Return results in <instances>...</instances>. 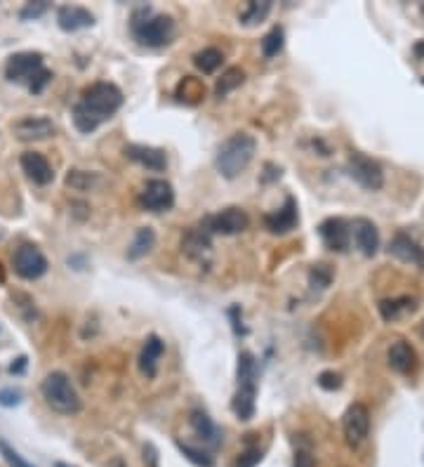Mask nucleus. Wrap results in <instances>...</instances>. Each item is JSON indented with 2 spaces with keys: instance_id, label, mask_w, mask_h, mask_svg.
<instances>
[{
  "instance_id": "obj_1",
  "label": "nucleus",
  "mask_w": 424,
  "mask_h": 467,
  "mask_svg": "<svg viewBox=\"0 0 424 467\" xmlns=\"http://www.w3.org/2000/svg\"><path fill=\"white\" fill-rule=\"evenodd\" d=\"M123 107V93L118 85L109 80H100L88 85L80 93V100L73 107V125L83 135L95 132L102 123H106L116 111Z\"/></svg>"
},
{
  "instance_id": "obj_2",
  "label": "nucleus",
  "mask_w": 424,
  "mask_h": 467,
  "mask_svg": "<svg viewBox=\"0 0 424 467\" xmlns=\"http://www.w3.org/2000/svg\"><path fill=\"white\" fill-rule=\"evenodd\" d=\"M255 152H257V140L253 135L236 132L219 145L215 154V168L224 179H236L255 158Z\"/></svg>"
},
{
  "instance_id": "obj_3",
  "label": "nucleus",
  "mask_w": 424,
  "mask_h": 467,
  "mask_svg": "<svg viewBox=\"0 0 424 467\" xmlns=\"http://www.w3.org/2000/svg\"><path fill=\"white\" fill-rule=\"evenodd\" d=\"M132 36L139 45L147 48H163L175 36V19L170 14H154L149 7H139L130 21Z\"/></svg>"
},
{
  "instance_id": "obj_4",
  "label": "nucleus",
  "mask_w": 424,
  "mask_h": 467,
  "mask_svg": "<svg viewBox=\"0 0 424 467\" xmlns=\"http://www.w3.org/2000/svg\"><path fill=\"white\" fill-rule=\"evenodd\" d=\"M236 380H238V389L233 394L231 409L238 420L248 423V420L255 418V397H257V361L253 352L238 354Z\"/></svg>"
},
{
  "instance_id": "obj_5",
  "label": "nucleus",
  "mask_w": 424,
  "mask_h": 467,
  "mask_svg": "<svg viewBox=\"0 0 424 467\" xmlns=\"http://www.w3.org/2000/svg\"><path fill=\"white\" fill-rule=\"evenodd\" d=\"M41 394L45 399V404H48L52 411L62 413V416H75V413L83 409L78 392H75L71 378L64 371H52L45 375V380L41 385Z\"/></svg>"
},
{
  "instance_id": "obj_6",
  "label": "nucleus",
  "mask_w": 424,
  "mask_h": 467,
  "mask_svg": "<svg viewBox=\"0 0 424 467\" xmlns=\"http://www.w3.org/2000/svg\"><path fill=\"white\" fill-rule=\"evenodd\" d=\"M12 267H14V274H17L19 278H24V281H36V278H41L45 272H48L50 265H48V258L41 253V248L24 243L14 251Z\"/></svg>"
},
{
  "instance_id": "obj_7",
  "label": "nucleus",
  "mask_w": 424,
  "mask_h": 467,
  "mask_svg": "<svg viewBox=\"0 0 424 467\" xmlns=\"http://www.w3.org/2000/svg\"><path fill=\"white\" fill-rule=\"evenodd\" d=\"M349 175L354 182H359L363 189L368 191H377L384 187V172H382V165L373 161V158L363 156V154H351L349 158V165H346Z\"/></svg>"
},
{
  "instance_id": "obj_8",
  "label": "nucleus",
  "mask_w": 424,
  "mask_h": 467,
  "mask_svg": "<svg viewBox=\"0 0 424 467\" xmlns=\"http://www.w3.org/2000/svg\"><path fill=\"white\" fill-rule=\"evenodd\" d=\"M139 206L149 213H165L175 206V189L168 179H149L139 191Z\"/></svg>"
},
{
  "instance_id": "obj_9",
  "label": "nucleus",
  "mask_w": 424,
  "mask_h": 467,
  "mask_svg": "<svg viewBox=\"0 0 424 467\" xmlns=\"http://www.w3.org/2000/svg\"><path fill=\"white\" fill-rule=\"evenodd\" d=\"M248 215L245 210H240L236 206L219 210L217 215H208L206 220L201 222V227L210 231V234H222V236H233V234H240L248 229Z\"/></svg>"
},
{
  "instance_id": "obj_10",
  "label": "nucleus",
  "mask_w": 424,
  "mask_h": 467,
  "mask_svg": "<svg viewBox=\"0 0 424 467\" xmlns=\"http://www.w3.org/2000/svg\"><path fill=\"white\" fill-rule=\"evenodd\" d=\"M344 439L349 446H361L370 432V411L366 404H351L344 413Z\"/></svg>"
},
{
  "instance_id": "obj_11",
  "label": "nucleus",
  "mask_w": 424,
  "mask_h": 467,
  "mask_svg": "<svg viewBox=\"0 0 424 467\" xmlns=\"http://www.w3.org/2000/svg\"><path fill=\"white\" fill-rule=\"evenodd\" d=\"M41 69H43L41 52H17V55H12L10 59H7L5 76H7V80L24 83V80H31Z\"/></svg>"
},
{
  "instance_id": "obj_12",
  "label": "nucleus",
  "mask_w": 424,
  "mask_h": 467,
  "mask_svg": "<svg viewBox=\"0 0 424 467\" xmlns=\"http://www.w3.org/2000/svg\"><path fill=\"white\" fill-rule=\"evenodd\" d=\"M14 137L21 142H38L55 135V123L48 116H24L12 125Z\"/></svg>"
},
{
  "instance_id": "obj_13",
  "label": "nucleus",
  "mask_w": 424,
  "mask_h": 467,
  "mask_svg": "<svg viewBox=\"0 0 424 467\" xmlns=\"http://www.w3.org/2000/svg\"><path fill=\"white\" fill-rule=\"evenodd\" d=\"M318 234H321L323 243L335 253H344L349 248V236H351V229L342 217H328V220L321 222L318 227Z\"/></svg>"
},
{
  "instance_id": "obj_14",
  "label": "nucleus",
  "mask_w": 424,
  "mask_h": 467,
  "mask_svg": "<svg viewBox=\"0 0 424 467\" xmlns=\"http://www.w3.org/2000/svg\"><path fill=\"white\" fill-rule=\"evenodd\" d=\"M300 222V215H297V203H295L292 196L285 199V206L274 210V213H267L264 215V224L271 234H287L297 227Z\"/></svg>"
},
{
  "instance_id": "obj_15",
  "label": "nucleus",
  "mask_w": 424,
  "mask_h": 467,
  "mask_svg": "<svg viewBox=\"0 0 424 467\" xmlns=\"http://www.w3.org/2000/svg\"><path fill=\"white\" fill-rule=\"evenodd\" d=\"M19 163H21V170L26 172V177L38 187H45V184H50L52 179H55V170H52L50 161L43 154L26 152V154H21Z\"/></svg>"
},
{
  "instance_id": "obj_16",
  "label": "nucleus",
  "mask_w": 424,
  "mask_h": 467,
  "mask_svg": "<svg viewBox=\"0 0 424 467\" xmlns=\"http://www.w3.org/2000/svg\"><path fill=\"white\" fill-rule=\"evenodd\" d=\"M125 156L130 161L144 165L147 170H154V172H163L168 168V156L165 152L156 147H144V145H127L125 147Z\"/></svg>"
},
{
  "instance_id": "obj_17",
  "label": "nucleus",
  "mask_w": 424,
  "mask_h": 467,
  "mask_svg": "<svg viewBox=\"0 0 424 467\" xmlns=\"http://www.w3.org/2000/svg\"><path fill=\"white\" fill-rule=\"evenodd\" d=\"M57 24L62 31H80V28H90L95 24V17L92 12L85 10V7H78V5H62L57 10Z\"/></svg>"
},
{
  "instance_id": "obj_18",
  "label": "nucleus",
  "mask_w": 424,
  "mask_h": 467,
  "mask_svg": "<svg viewBox=\"0 0 424 467\" xmlns=\"http://www.w3.org/2000/svg\"><path fill=\"white\" fill-rule=\"evenodd\" d=\"M389 253L396 255L401 262H408V265H418L424 267V248L418 243L415 238H410L408 234H396L389 246Z\"/></svg>"
},
{
  "instance_id": "obj_19",
  "label": "nucleus",
  "mask_w": 424,
  "mask_h": 467,
  "mask_svg": "<svg viewBox=\"0 0 424 467\" xmlns=\"http://www.w3.org/2000/svg\"><path fill=\"white\" fill-rule=\"evenodd\" d=\"M163 352H165V345L158 335H149L147 340H144L142 352H139V371H142V375H147V378H156L158 361H161Z\"/></svg>"
},
{
  "instance_id": "obj_20",
  "label": "nucleus",
  "mask_w": 424,
  "mask_h": 467,
  "mask_svg": "<svg viewBox=\"0 0 424 467\" xmlns=\"http://www.w3.org/2000/svg\"><path fill=\"white\" fill-rule=\"evenodd\" d=\"M351 229H354L356 246L361 248V253L373 258L377 253V248H380V234H377V227L370 220H366V217H359V220H354Z\"/></svg>"
},
{
  "instance_id": "obj_21",
  "label": "nucleus",
  "mask_w": 424,
  "mask_h": 467,
  "mask_svg": "<svg viewBox=\"0 0 424 467\" xmlns=\"http://www.w3.org/2000/svg\"><path fill=\"white\" fill-rule=\"evenodd\" d=\"M181 251H184L191 260H203L212 251L210 231H206L203 227L189 229L184 234V238H181Z\"/></svg>"
},
{
  "instance_id": "obj_22",
  "label": "nucleus",
  "mask_w": 424,
  "mask_h": 467,
  "mask_svg": "<svg viewBox=\"0 0 424 467\" xmlns=\"http://www.w3.org/2000/svg\"><path fill=\"white\" fill-rule=\"evenodd\" d=\"M191 427H194L196 436H198L203 444H208V446H219V444H222V434H219L217 425L212 423V418L206 411H201V409L191 411Z\"/></svg>"
},
{
  "instance_id": "obj_23",
  "label": "nucleus",
  "mask_w": 424,
  "mask_h": 467,
  "mask_svg": "<svg viewBox=\"0 0 424 467\" xmlns=\"http://www.w3.org/2000/svg\"><path fill=\"white\" fill-rule=\"evenodd\" d=\"M415 361H418V354L406 340H396L389 347V366L396 373H410L415 368Z\"/></svg>"
},
{
  "instance_id": "obj_24",
  "label": "nucleus",
  "mask_w": 424,
  "mask_h": 467,
  "mask_svg": "<svg viewBox=\"0 0 424 467\" xmlns=\"http://www.w3.org/2000/svg\"><path fill=\"white\" fill-rule=\"evenodd\" d=\"M156 246V231L151 227H139L134 234L130 248H127V258L130 260H139L144 255H149Z\"/></svg>"
},
{
  "instance_id": "obj_25",
  "label": "nucleus",
  "mask_w": 424,
  "mask_h": 467,
  "mask_svg": "<svg viewBox=\"0 0 424 467\" xmlns=\"http://www.w3.org/2000/svg\"><path fill=\"white\" fill-rule=\"evenodd\" d=\"M66 184L75 191H92L102 184V177L97 175V172L73 168V170H69V175H66Z\"/></svg>"
},
{
  "instance_id": "obj_26",
  "label": "nucleus",
  "mask_w": 424,
  "mask_h": 467,
  "mask_svg": "<svg viewBox=\"0 0 424 467\" xmlns=\"http://www.w3.org/2000/svg\"><path fill=\"white\" fill-rule=\"evenodd\" d=\"M177 97L186 104H198L206 97V85L201 83V78L184 76V80L177 85Z\"/></svg>"
},
{
  "instance_id": "obj_27",
  "label": "nucleus",
  "mask_w": 424,
  "mask_h": 467,
  "mask_svg": "<svg viewBox=\"0 0 424 467\" xmlns=\"http://www.w3.org/2000/svg\"><path fill=\"white\" fill-rule=\"evenodd\" d=\"M269 12H271V0H250L245 5V10L240 12V24H245V26L260 24V21L267 19Z\"/></svg>"
},
{
  "instance_id": "obj_28",
  "label": "nucleus",
  "mask_w": 424,
  "mask_h": 467,
  "mask_svg": "<svg viewBox=\"0 0 424 467\" xmlns=\"http://www.w3.org/2000/svg\"><path fill=\"white\" fill-rule=\"evenodd\" d=\"M413 310H415L413 298H393V300H382L380 303V314L384 321H393L403 312H413Z\"/></svg>"
},
{
  "instance_id": "obj_29",
  "label": "nucleus",
  "mask_w": 424,
  "mask_h": 467,
  "mask_svg": "<svg viewBox=\"0 0 424 467\" xmlns=\"http://www.w3.org/2000/svg\"><path fill=\"white\" fill-rule=\"evenodd\" d=\"M222 62H224V55L217 48H206V50H201L194 55L196 69L203 71V73H215L219 66H222Z\"/></svg>"
},
{
  "instance_id": "obj_30",
  "label": "nucleus",
  "mask_w": 424,
  "mask_h": 467,
  "mask_svg": "<svg viewBox=\"0 0 424 467\" xmlns=\"http://www.w3.org/2000/svg\"><path fill=\"white\" fill-rule=\"evenodd\" d=\"M245 80V73L238 69V66H231V69H226L222 76H219L217 85H215V95L217 97H226L229 93H233L238 85H243Z\"/></svg>"
},
{
  "instance_id": "obj_31",
  "label": "nucleus",
  "mask_w": 424,
  "mask_h": 467,
  "mask_svg": "<svg viewBox=\"0 0 424 467\" xmlns=\"http://www.w3.org/2000/svg\"><path fill=\"white\" fill-rule=\"evenodd\" d=\"M283 43H285L283 26H274V28H271V31L262 38V55L267 57V59L276 57L278 52L283 50Z\"/></svg>"
},
{
  "instance_id": "obj_32",
  "label": "nucleus",
  "mask_w": 424,
  "mask_h": 467,
  "mask_svg": "<svg viewBox=\"0 0 424 467\" xmlns=\"http://www.w3.org/2000/svg\"><path fill=\"white\" fill-rule=\"evenodd\" d=\"M177 446H179L181 453H184L194 465H198V467H215V461H212V458L206 453V451L194 448L191 444H184V441H177Z\"/></svg>"
},
{
  "instance_id": "obj_33",
  "label": "nucleus",
  "mask_w": 424,
  "mask_h": 467,
  "mask_svg": "<svg viewBox=\"0 0 424 467\" xmlns=\"http://www.w3.org/2000/svg\"><path fill=\"white\" fill-rule=\"evenodd\" d=\"M0 456L5 458V463L10 465V467H33L31 463L26 461V458H21L19 451L12 448L5 439H0Z\"/></svg>"
},
{
  "instance_id": "obj_34",
  "label": "nucleus",
  "mask_w": 424,
  "mask_h": 467,
  "mask_svg": "<svg viewBox=\"0 0 424 467\" xmlns=\"http://www.w3.org/2000/svg\"><path fill=\"white\" fill-rule=\"evenodd\" d=\"M309 281H312V285L316 288H325V285H330L332 281V269L328 265H314L312 272H309Z\"/></svg>"
},
{
  "instance_id": "obj_35",
  "label": "nucleus",
  "mask_w": 424,
  "mask_h": 467,
  "mask_svg": "<svg viewBox=\"0 0 424 467\" xmlns=\"http://www.w3.org/2000/svg\"><path fill=\"white\" fill-rule=\"evenodd\" d=\"M318 385H321L323 389H339L342 387V375L335 373V371H323L321 375H318Z\"/></svg>"
},
{
  "instance_id": "obj_36",
  "label": "nucleus",
  "mask_w": 424,
  "mask_h": 467,
  "mask_svg": "<svg viewBox=\"0 0 424 467\" xmlns=\"http://www.w3.org/2000/svg\"><path fill=\"white\" fill-rule=\"evenodd\" d=\"M50 80H52V71H48V69H41V71H38L31 80H28V90H31L33 95L43 93L45 85H48Z\"/></svg>"
},
{
  "instance_id": "obj_37",
  "label": "nucleus",
  "mask_w": 424,
  "mask_h": 467,
  "mask_svg": "<svg viewBox=\"0 0 424 467\" xmlns=\"http://www.w3.org/2000/svg\"><path fill=\"white\" fill-rule=\"evenodd\" d=\"M21 402V392L14 389V387H5L0 389V406H5V409H12V406H19Z\"/></svg>"
},
{
  "instance_id": "obj_38",
  "label": "nucleus",
  "mask_w": 424,
  "mask_h": 467,
  "mask_svg": "<svg viewBox=\"0 0 424 467\" xmlns=\"http://www.w3.org/2000/svg\"><path fill=\"white\" fill-rule=\"evenodd\" d=\"M45 10H48V3L45 0H38V3H28L24 10L19 12L21 19H38L41 14H45Z\"/></svg>"
},
{
  "instance_id": "obj_39",
  "label": "nucleus",
  "mask_w": 424,
  "mask_h": 467,
  "mask_svg": "<svg viewBox=\"0 0 424 467\" xmlns=\"http://www.w3.org/2000/svg\"><path fill=\"white\" fill-rule=\"evenodd\" d=\"M262 461V451L260 448H248L245 453H240V458L236 461V467H255Z\"/></svg>"
},
{
  "instance_id": "obj_40",
  "label": "nucleus",
  "mask_w": 424,
  "mask_h": 467,
  "mask_svg": "<svg viewBox=\"0 0 424 467\" xmlns=\"http://www.w3.org/2000/svg\"><path fill=\"white\" fill-rule=\"evenodd\" d=\"M295 467H316V461H314V456L309 453V451L300 448L297 453H295Z\"/></svg>"
},
{
  "instance_id": "obj_41",
  "label": "nucleus",
  "mask_w": 424,
  "mask_h": 467,
  "mask_svg": "<svg viewBox=\"0 0 424 467\" xmlns=\"http://www.w3.org/2000/svg\"><path fill=\"white\" fill-rule=\"evenodd\" d=\"M144 465H147V467H158V453H156V448L151 446V444L144 446Z\"/></svg>"
},
{
  "instance_id": "obj_42",
  "label": "nucleus",
  "mask_w": 424,
  "mask_h": 467,
  "mask_svg": "<svg viewBox=\"0 0 424 467\" xmlns=\"http://www.w3.org/2000/svg\"><path fill=\"white\" fill-rule=\"evenodd\" d=\"M24 366H26V357H19L17 364L10 366V373H21V371H24Z\"/></svg>"
},
{
  "instance_id": "obj_43",
  "label": "nucleus",
  "mask_w": 424,
  "mask_h": 467,
  "mask_svg": "<svg viewBox=\"0 0 424 467\" xmlns=\"http://www.w3.org/2000/svg\"><path fill=\"white\" fill-rule=\"evenodd\" d=\"M55 467H69V465H64V463H57Z\"/></svg>"
}]
</instances>
